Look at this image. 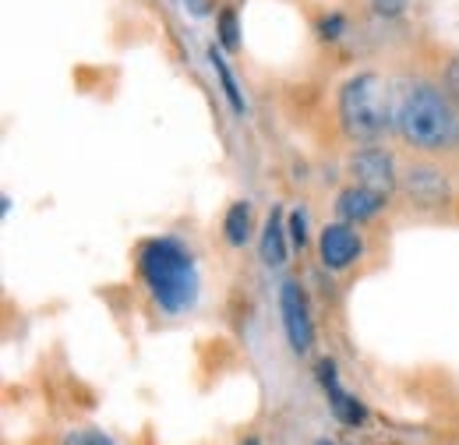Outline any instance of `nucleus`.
Masks as SVG:
<instances>
[{
    "instance_id": "1",
    "label": "nucleus",
    "mask_w": 459,
    "mask_h": 445,
    "mask_svg": "<svg viewBox=\"0 0 459 445\" xmlns=\"http://www.w3.org/2000/svg\"><path fill=\"white\" fill-rule=\"evenodd\" d=\"M396 138L417 156L459 153V100L442 82H413L396 96Z\"/></svg>"
},
{
    "instance_id": "2",
    "label": "nucleus",
    "mask_w": 459,
    "mask_h": 445,
    "mask_svg": "<svg viewBox=\"0 0 459 445\" xmlns=\"http://www.w3.org/2000/svg\"><path fill=\"white\" fill-rule=\"evenodd\" d=\"M138 276L145 283L152 304L163 315H184L198 304L202 276L191 248L177 237H152L138 251Z\"/></svg>"
},
{
    "instance_id": "3",
    "label": "nucleus",
    "mask_w": 459,
    "mask_h": 445,
    "mask_svg": "<svg viewBox=\"0 0 459 445\" xmlns=\"http://www.w3.org/2000/svg\"><path fill=\"white\" fill-rule=\"evenodd\" d=\"M340 127L353 145H382L389 131H396V96L385 74L357 71L340 85L336 96Z\"/></svg>"
},
{
    "instance_id": "4",
    "label": "nucleus",
    "mask_w": 459,
    "mask_h": 445,
    "mask_svg": "<svg viewBox=\"0 0 459 445\" xmlns=\"http://www.w3.org/2000/svg\"><path fill=\"white\" fill-rule=\"evenodd\" d=\"M280 322H283V336H287L290 350L297 357H307L315 350V318H311V304H307V293L297 279H283L280 283Z\"/></svg>"
},
{
    "instance_id": "5",
    "label": "nucleus",
    "mask_w": 459,
    "mask_h": 445,
    "mask_svg": "<svg viewBox=\"0 0 459 445\" xmlns=\"http://www.w3.org/2000/svg\"><path fill=\"white\" fill-rule=\"evenodd\" d=\"M346 173L353 177V184L375 188L382 195H393L400 188V167L385 145H357L346 156Z\"/></svg>"
},
{
    "instance_id": "6",
    "label": "nucleus",
    "mask_w": 459,
    "mask_h": 445,
    "mask_svg": "<svg viewBox=\"0 0 459 445\" xmlns=\"http://www.w3.org/2000/svg\"><path fill=\"white\" fill-rule=\"evenodd\" d=\"M364 258V237L353 222H325L318 233V262L329 273H346Z\"/></svg>"
},
{
    "instance_id": "7",
    "label": "nucleus",
    "mask_w": 459,
    "mask_h": 445,
    "mask_svg": "<svg viewBox=\"0 0 459 445\" xmlns=\"http://www.w3.org/2000/svg\"><path fill=\"white\" fill-rule=\"evenodd\" d=\"M400 191L413 205H424V209H438L453 198V184H449L446 170L428 163V160L400 170Z\"/></svg>"
},
{
    "instance_id": "8",
    "label": "nucleus",
    "mask_w": 459,
    "mask_h": 445,
    "mask_svg": "<svg viewBox=\"0 0 459 445\" xmlns=\"http://www.w3.org/2000/svg\"><path fill=\"white\" fill-rule=\"evenodd\" d=\"M318 382H322V392H325V399H329V410H333V417H336L340 424L360 428V424L368 421L364 403L340 382V371H336L333 361H322V364H318Z\"/></svg>"
},
{
    "instance_id": "9",
    "label": "nucleus",
    "mask_w": 459,
    "mask_h": 445,
    "mask_svg": "<svg viewBox=\"0 0 459 445\" xmlns=\"http://www.w3.org/2000/svg\"><path fill=\"white\" fill-rule=\"evenodd\" d=\"M385 205H389V195H382L375 188H364V184H350L336 195V220L364 226V222L375 220Z\"/></svg>"
},
{
    "instance_id": "10",
    "label": "nucleus",
    "mask_w": 459,
    "mask_h": 445,
    "mask_svg": "<svg viewBox=\"0 0 459 445\" xmlns=\"http://www.w3.org/2000/svg\"><path fill=\"white\" fill-rule=\"evenodd\" d=\"M290 230H287V216L283 209L276 205L269 216H265V226H262V237H258V258L265 269H283L290 258Z\"/></svg>"
},
{
    "instance_id": "11",
    "label": "nucleus",
    "mask_w": 459,
    "mask_h": 445,
    "mask_svg": "<svg viewBox=\"0 0 459 445\" xmlns=\"http://www.w3.org/2000/svg\"><path fill=\"white\" fill-rule=\"evenodd\" d=\"M209 64H212V74H216V82H220V89H223V100L230 103V110L237 113V117H244V113H247V103H244L240 82H237V74H233V67H230L227 50L212 43V47H209Z\"/></svg>"
},
{
    "instance_id": "12",
    "label": "nucleus",
    "mask_w": 459,
    "mask_h": 445,
    "mask_svg": "<svg viewBox=\"0 0 459 445\" xmlns=\"http://www.w3.org/2000/svg\"><path fill=\"white\" fill-rule=\"evenodd\" d=\"M251 230H255V220H251V202H233L223 216V240L230 248H244L251 240Z\"/></svg>"
},
{
    "instance_id": "13",
    "label": "nucleus",
    "mask_w": 459,
    "mask_h": 445,
    "mask_svg": "<svg viewBox=\"0 0 459 445\" xmlns=\"http://www.w3.org/2000/svg\"><path fill=\"white\" fill-rule=\"evenodd\" d=\"M216 43H220L227 54L240 50V18H237L233 7H223V11L216 14Z\"/></svg>"
},
{
    "instance_id": "14",
    "label": "nucleus",
    "mask_w": 459,
    "mask_h": 445,
    "mask_svg": "<svg viewBox=\"0 0 459 445\" xmlns=\"http://www.w3.org/2000/svg\"><path fill=\"white\" fill-rule=\"evenodd\" d=\"M315 32H318V39H325V43H340L346 32H350V22H346V14H340V11H329V14L318 18Z\"/></svg>"
},
{
    "instance_id": "15",
    "label": "nucleus",
    "mask_w": 459,
    "mask_h": 445,
    "mask_svg": "<svg viewBox=\"0 0 459 445\" xmlns=\"http://www.w3.org/2000/svg\"><path fill=\"white\" fill-rule=\"evenodd\" d=\"M287 230H290V244L297 251H304L307 248V213L304 209H293L287 216Z\"/></svg>"
},
{
    "instance_id": "16",
    "label": "nucleus",
    "mask_w": 459,
    "mask_h": 445,
    "mask_svg": "<svg viewBox=\"0 0 459 445\" xmlns=\"http://www.w3.org/2000/svg\"><path fill=\"white\" fill-rule=\"evenodd\" d=\"M64 445H117L110 435H103L100 428H74L64 435Z\"/></svg>"
},
{
    "instance_id": "17",
    "label": "nucleus",
    "mask_w": 459,
    "mask_h": 445,
    "mask_svg": "<svg viewBox=\"0 0 459 445\" xmlns=\"http://www.w3.org/2000/svg\"><path fill=\"white\" fill-rule=\"evenodd\" d=\"M371 7L382 14V18H403L410 11V0H371Z\"/></svg>"
},
{
    "instance_id": "18",
    "label": "nucleus",
    "mask_w": 459,
    "mask_h": 445,
    "mask_svg": "<svg viewBox=\"0 0 459 445\" xmlns=\"http://www.w3.org/2000/svg\"><path fill=\"white\" fill-rule=\"evenodd\" d=\"M442 89H446L453 100H459V57H453V60L446 64V71H442Z\"/></svg>"
},
{
    "instance_id": "19",
    "label": "nucleus",
    "mask_w": 459,
    "mask_h": 445,
    "mask_svg": "<svg viewBox=\"0 0 459 445\" xmlns=\"http://www.w3.org/2000/svg\"><path fill=\"white\" fill-rule=\"evenodd\" d=\"M191 14H209V0H180Z\"/></svg>"
},
{
    "instance_id": "20",
    "label": "nucleus",
    "mask_w": 459,
    "mask_h": 445,
    "mask_svg": "<svg viewBox=\"0 0 459 445\" xmlns=\"http://www.w3.org/2000/svg\"><path fill=\"white\" fill-rule=\"evenodd\" d=\"M315 445H343V442H329V439H322V442H315Z\"/></svg>"
},
{
    "instance_id": "21",
    "label": "nucleus",
    "mask_w": 459,
    "mask_h": 445,
    "mask_svg": "<svg viewBox=\"0 0 459 445\" xmlns=\"http://www.w3.org/2000/svg\"><path fill=\"white\" fill-rule=\"evenodd\" d=\"M244 445H262V442H258V439H247V442H244Z\"/></svg>"
}]
</instances>
